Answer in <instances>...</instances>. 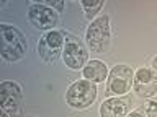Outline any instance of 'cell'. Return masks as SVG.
I'll return each mask as SVG.
<instances>
[{
  "label": "cell",
  "mask_w": 157,
  "mask_h": 117,
  "mask_svg": "<svg viewBox=\"0 0 157 117\" xmlns=\"http://www.w3.org/2000/svg\"><path fill=\"white\" fill-rule=\"evenodd\" d=\"M132 86L139 98H152L157 93V73L147 67L139 68L134 73Z\"/></svg>",
  "instance_id": "9c48e42d"
},
{
  "label": "cell",
  "mask_w": 157,
  "mask_h": 117,
  "mask_svg": "<svg viewBox=\"0 0 157 117\" xmlns=\"http://www.w3.org/2000/svg\"><path fill=\"white\" fill-rule=\"evenodd\" d=\"M152 67H154V72L157 73V55L152 58Z\"/></svg>",
  "instance_id": "2e32d148"
},
{
  "label": "cell",
  "mask_w": 157,
  "mask_h": 117,
  "mask_svg": "<svg viewBox=\"0 0 157 117\" xmlns=\"http://www.w3.org/2000/svg\"><path fill=\"white\" fill-rule=\"evenodd\" d=\"M64 49V33L62 31H48L39 39L38 44V54L44 62L54 63L62 54Z\"/></svg>",
  "instance_id": "52a82bcc"
},
{
  "label": "cell",
  "mask_w": 157,
  "mask_h": 117,
  "mask_svg": "<svg viewBox=\"0 0 157 117\" xmlns=\"http://www.w3.org/2000/svg\"><path fill=\"white\" fill-rule=\"evenodd\" d=\"M21 117H31V115H21Z\"/></svg>",
  "instance_id": "e0dca14e"
},
{
  "label": "cell",
  "mask_w": 157,
  "mask_h": 117,
  "mask_svg": "<svg viewBox=\"0 0 157 117\" xmlns=\"http://www.w3.org/2000/svg\"><path fill=\"white\" fill-rule=\"evenodd\" d=\"M0 36H2V57L5 60L18 62L26 55L28 42L15 26H10L7 23L0 24Z\"/></svg>",
  "instance_id": "6da1fadb"
},
{
  "label": "cell",
  "mask_w": 157,
  "mask_h": 117,
  "mask_svg": "<svg viewBox=\"0 0 157 117\" xmlns=\"http://www.w3.org/2000/svg\"><path fill=\"white\" fill-rule=\"evenodd\" d=\"M87 44L92 52L95 54H105L110 47L111 41V29H110V16L101 15L97 20H93L85 33Z\"/></svg>",
  "instance_id": "7a4b0ae2"
},
{
  "label": "cell",
  "mask_w": 157,
  "mask_h": 117,
  "mask_svg": "<svg viewBox=\"0 0 157 117\" xmlns=\"http://www.w3.org/2000/svg\"><path fill=\"white\" fill-rule=\"evenodd\" d=\"M64 63L71 70H78L87 65L88 52L85 46L80 42V39L72 36L69 33H64V49H62Z\"/></svg>",
  "instance_id": "277c9868"
},
{
  "label": "cell",
  "mask_w": 157,
  "mask_h": 117,
  "mask_svg": "<svg viewBox=\"0 0 157 117\" xmlns=\"http://www.w3.org/2000/svg\"><path fill=\"white\" fill-rule=\"evenodd\" d=\"M105 5L103 0H98V2H87V0H82L80 2V7L83 8V12H85V16L88 20H92L95 15L101 10V7Z\"/></svg>",
  "instance_id": "7c38bea8"
},
{
  "label": "cell",
  "mask_w": 157,
  "mask_h": 117,
  "mask_svg": "<svg viewBox=\"0 0 157 117\" xmlns=\"http://www.w3.org/2000/svg\"><path fill=\"white\" fill-rule=\"evenodd\" d=\"M97 99V86L88 80L72 83L66 91V101L74 109H87Z\"/></svg>",
  "instance_id": "3957f363"
},
{
  "label": "cell",
  "mask_w": 157,
  "mask_h": 117,
  "mask_svg": "<svg viewBox=\"0 0 157 117\" xmlns=\"http://www.w3.org/2000/svg\"><path fill=\"white\" fill-rule=\"evenodd\" d=\"M2 114L7 117H21V88L15 81H2L0 85Z\"/></svg>",
  "instance_id": "5b68a950"
},
{
  "label": "cell",
  "mask_w": 157,
  "mask_h": 117,
  "mask_svg": "<svg viewBox=\"0 0 157 117\" xmlns=\"http://www.w3.org/2000/svg\"><path fill=\"white\" fill-rule=\"evenodd\" d=\"M134 83V72L128 65H115L108 75L106 93L113 96H123L131 90Z\"/></svg>",
  "instance_id": "8992f818"
},
{
  "label": "cell",
  "mask_w": 157,
  "mask_h": 117,
  "mask_svg": "<svg viewBox=\"0 0 157 117\" xmlns=\"http://www.w3.org/2000/svg\"><path fill=\"white\" fill-rule=\"evenodd\" d=\"M82 73L85 80L92 83H103L105 78L108 76V67L101 60H90L87 65L82 68Z\"/></svg>",
  "instance_id": "8fae6325"
},
{
  "label": "cell",
  "mask_w": 157,
  "mask_h": 117,
  "mask_svg": "<svg viewBox=\"0 0 157 117\" xmlns=\"http://www.w3.org/2000/svg\"><path fill=\"white\" fill-rule=\"evenodd\" d=\"M49 7L56 8L57 13H59V12H62V8H64V2H49Z\"/></svg>",
  "instance_id": "5bb4252c"
},
{
  "label": "cell",
  "mask_w": 157,
  "mask_h": 117,
  "mask_svg": "<svg viewBox=\"0 0 157 117\" xmlns=\"http://www.w3.org/2000/svg\"><path fill=\"white\" fill-rule=\"evenodd\" d=\"M28 18L38 29H51L57 24L59 15L54 8L44 3H33L28 8Z\"/></svg>",
  "instance_id": "ba28073f"
},
{
  "label": "cell",
  "mask_w": 157,
  "mask_h": 117,
  "mask_svg": "<svg viewBox=\"0 0 157 117\" xmlns=\"http://www.w3.org/2000/svg\"><path fill=\"white\" fill-rule=\"evenodd\" d=\"M131 111V98L128 96H116L108 98L100 106L101 117H126Z\"/></svg>",
  "instance_id": "30bf717a"
},
{
  "label": "cell",
  "mask_w": 157,
  "mask_h": 117,
  "mask_svg": "<svg viewBox=\"0 0 157 117\" xmlns=\"http://www.w3.org/2000/svg\"><path fill=\"white\" fill-rule=\"evenodd\" d=\"M144 112L147 117H157V99H149L144 104Z\"/></svg>",
  "instance_id": "4fadbf2b"
},
{
  "label": "cell",
  "mask_w": 157,
  "mask_h": 117,
  "mask_svg": "<svg viewBox=\"0 0 157 117\" xmlns=\"http://www.w3.org/2000/svg\"><path fill=\"white\" fill-rule=\"evenodd\" d=\"M126 117H144V114H142L141 111H132V112H129Z\"/></svg>",
  "instance_id": "9a60e30c"
}]
</instances>
